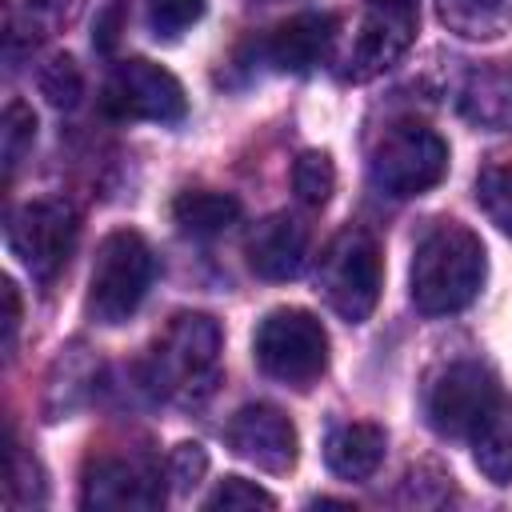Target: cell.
Returning <instances> with one entry per match:
<instances>
[{"label": "cell", "mask_w": 512, "mask_h": 512, "mask_svg": "<svg viewBox=\"0 0 512 512\" xmlns=\"http://www.w3.org/2000/svg\"><path fill=\"white\" fill-rule=\"evenodd\" d=\"M332 44H336V20L328 12H300L280 28H272V36L264 40V56L276 72L308 76L316 64L328 60Z\"/></svg>", "instance_id": "cell-13"}, {"label": "cell", "mask_w": 512, "mask_h": 512, "mask_svg": "<svg viewBox=\"0 0 512 512\" xmlns=\"http://www.w3.org/2000/svg\"><path fill=\"white\" fill-rule=\"evenodd\" d=\"M392 4H416V0H392Z\"/></svg>", "instance_id": "cell-29"}, {"label": "cell", "mask_w": 512, "mask_h": 512, "mask_svg": "<svg viewBox=\"0 0 512 512\" xmlns=\"http://www.w3.org/2000/svg\"><path fill=\"white\" fill-rule=\"evenodd\" d=\"M204 508L212 512H236V508H276V496L264 492L260 484L244 480V476H224L208 496H204Z\"/></svg>", "instance_id": "cell-25"}, {"label": "cell", "mask_w": 512, "mask_h": 512, "mask_svg": "<svg viewBox=\"0 0 512 512\" xmlns=\"http://www.w3.org/2000/svg\"><path fill=\"white\" fill-rule=\"evenodd\" d=\"M208 0H148V28L156 40H176L204 16Z\"/></svg>", "instance_id": "cell-24"}, {"label": "cell", "mask_w": 512, "mask_h": 512, "mask_svg": "<svg viewBox=\"0 0 512 512\" xmlns=\"http://www.w3.org/2000/svg\"><path fill=\"white\" fill-rule=\"evenodd\" d=\"M496 400H500L496 376L476 360H456L432 376L424 392V416L436 436L464 440L480 428V420L492 412Z\"/></svg>", "instance_id": "cell-8"}, {"label": "cell", "mask_w": 512, "mask_h": 512, "mask_svg": "<svg viewBox=\"0 0 512 512\" xmlns=\"http://www.w3.org/2000/svg\"><path fill=\"white\" fill-rule=\"evenodd\" d=\"M40 4H44V8H52V16H56V20H68V16L76 12V4H80V0H40Z\"/></svg>", "instance_id": "cell-28"}, {"label": "cell", "mask_w": 512, "mask_h": 512, "mask_svg": "<svg viewBox=\"0 0 512 512\" xmlns=\"http://www.w3.org/2000/svg\"><path fill=\"white\" fill-rule=\"evenodd\" d=\"M448 172V144L420 120L388 124L368 148V180L376 192L408 200L436 188Z\"/></svg>", "instance_id": "cell-3"}, {"label": "cell", "mask_w": 512, "mask_h": 512, "mask_svg": "<svg viewBox=\"0 0 512 512\" xmlns=\"http://www.w3.org/2000/svg\"><path fill=\"white\" fill-rule=\"evenodd\" d=\"M488 276L484 244L472 228L444 220L420 236L408 272V296L424 316H452L468 308Z\"/></svg>", "instance_id": "cell-1"}, {"label": "cell", "mask_w": 512, "mask_h": 512, "mask_svg": "<svg viewBox=\"0 0 512 512\" xmlns=\"http://www.w3.org/2000/svg\"><path fill=\"white\" fill-rule=\"evenodd\" d=\"M224 440L240 460L256 464L260 472H288L296 464V448H300L292 420L272 404H244L228 420Z\"/></svg>", "instance_id": "cell-11"}, {"label": "cell", "mask_w": 512, "mask_h": 512, "mask_svg": "<svg viewBox=\"0 0 512 512\" xmlns=\"http://www.w3.org/2000/svg\"><path fill=\"white\" fill-rule=\"evenodd\" d=\"M436 16L464 40H496L512 28V0H436Z\"/></svg>", "instance_id": "cell-19"}, {"label": "cell", "mask_w": 512, "mask_h": 512, "mask_svg": "<svg viewBox=\"0 0 512 512\" xmlns=\"http://www.w3.org/2000/svg\"><path fill=\"white\" fill-rule=\"evenodd\" d=\"M40 92L48 96L52 108H76L80 96H84V76H80L76 60L72 56H52L40 68Z\"/></svg>", "instance_id": "cell-23"}, {"label": "cell", "mask_w": 512, "mask_h": 512, "mask_svg": "<svg viewBox=\"0 0 512 512\" xmlns=\"http://www.w3.org/2000/svg\"><path fill=\"white\" fill-rule=\"evenodd\" d=\"M260 372L288 388H312L328 368V332L308 308H272L252 336Z\"/></svg>", "instance_id": "cell-6"}, {"label": "cell", "mask_w": 512, "mask_h": 512, "mask_svg": "<svg viewBox=\"0 0 512 512\" xmlns=\"http://www.w3.org/2000/svg\"><path fill=\"white\" fill-rule=\"evenodd\" d=\"M472 460L492 484H512V396H500L472 432Z\"/></svg>", "instance_id": "cell-18"}, {"label": "cell", "mask_w": 512, "mask_h": 512, "mask_svg": "<svg viewBox=\"0 0 512 512\" xmlns=\"http://www.w3.org/2000/svg\"><path fill=\"white\" fill-rule=\"evenodd\" d=\"M460 112L492 132H512V68H480L460 88Z\"/></svg>", "instance_id": "cell-16"}, {"label": "cell", "mask_w": 512, "mask_h": 512, "mask_svg": "<svg viewBox=\"0 0 512 512\" xmlns=\"http://www.w3.org/2000/svg\"><path fill=\"white\" fill-rule=\"evenodd\" d=\"M380 284H384V264L376 236L364 228L336 232L316 264V292L324 296V304L340 320L364 324L376 312Z\"/></svg>", "instance_id": "cell-5"}, {"label": "cell", "mask_w": 512, "mask_h": 512, "mask_svg": "<svg viewBox=\"0 0 512 512\" xmlns=\"http://www.w3.org/2000/svg\"><path fill=\"white\" fill-rule=\"evenodd\" d=\"M0 296H4V352H12L16 344V328H20V292L12 280L0 284Z\"/></svg>", "instance_id": "cell-27"}, {"label": "cell", "mask_w": 512, "mask_h": 512, "mask_svg": "<svg viewBox=\"0 0 512 512\" xmlns=\"http://www.w3.org/2000/svg\"><path fill=\"white\" fill-rule=\"evenodd\" d=\"M172 220L192 240H212L240 220V200L216 188H188L172 200Z\"/></svg>", "instance_id": "cell-17"}, {"label": "cell", "mask_w": 512, "mask_h": 512, "mask_svg": "<svg viewBox=\"0 0 512 512\" xmlns=\"http://www.w3.org/2000/svg\"><path fill=\"white\" fill-rule=\"evenodd\" d=\"M220 348H224V336L208 312H180L152 340L144 376L160 400L196 408L220 384Z\"/></svg>", "instance_id": "cell-2"}, {"label": "cell", "mask_w": 512, "mask_h": 512, "mask_svg": "<svg viewBox=\"0 0 512 512\" xmlns=\"http://www.w3.org/2000/svg\"><path fill=\"white\" fill-rule=\"evenodd\" d=\"M156 280V256L148 240L132 228H116L100 240L84 308L96 324H124L148 296Z\"/></svg>", "instance_id": "cell-4"}, {"label": "cell", "mask_w": 512, "mask_h": 512, "mask_svg": "<svg viewBox=\"0 0 512 512\" xmlns=\"http://www.w3.org/2000/svg\"><path fill=\"white\" fill-rule=\"evenodd\" d=\"M384 448H388V436H384L380 424L352 420V424H340V428L328 432V440H324V464L340 480H368L380 468Z\"/></svg>", "instance_id": "cell-15"}, {"label": "cell", "mask_w": 512, "mask_h": 512, "mask_svg": "<svg viewBox=\"0 0 512 512\" xmlns=\"http://www.w3.org/2000/svg\"><path fill=\"white\" fill-rule=\"evenodd\" d=\"M208 472V452L196 440H184L168 452V480L176 492H192Z\"/></svg>", "instance_id": "cell-26"}, {"label": "cell", "mask_w": 512, "mask_h": 512, "mask_svg": "<svg viewBox=\"0 0 512 512\" xmlns=\"http://www.w3.org/2000/svg\"><path fill=\"white\" fill-rule=\"evenodd\" d=\"M76 240H80V216L60 196L28 200L8 216V248L40 284H52L64 272V264L76 252Z\"/></svg>", "instance_id": "cell-7"}, {"label": "cell", "mask_w": 512, "mask_h": 512, "mask_svg": "<svg viewBox=\"0 0 512 512\" xmlns=\"http://www.w3.org/2000/svg\"><path fill=\"white\" fill-rule=\"evenodd\" d=\"M104 108L120 120L176 124V120H184L188 100H184L180 80L168 68H160L144 56H132L112 68V76L104 84Z\"/></svg>", "instance_id": "cell-9"}, {"label": "cell", "mask_w": 512, "mask_h": 512, "mask_svg": "<svg viewBox=\"0 0 512 512\" xmlns=\"http://www.w3.org/2000/svg\"><path fill=\"white\" fill-rule=\"evenodd\" d=\"M416 40V4H392V0H364V16L356 24L352 48L344 56L340 76L344 80H372L384 68H392Z\"/></svg>", "instance_id": "cell-10"}, {"label": "cell", "mask_w": 512, "mask_h": 512, "mask_svg": "<svg viewBox=\"0 0 512 512\" xmlns=\"http://www.w3.org/2000/svg\"><path fill=\"white\" fill-rule=\"evenodd\" d=\"M308 260V228L288 216V212H276L268 220H260L248 236V268L264 280H292L300 276Z\"/></svg>", "instance_id": "cell-14"}, {"label": "cell", "mask_w": 512, "mask_h": 512, "mask_svg": "<svg viewBox=\"0 0 512 512\" xmlns=\"http://www.w3.org/2000/svg\"><path fill=\"white\" fill-rule=\"evenodd\" d=\"M36 144V112L24 100H8L4 120H0V156H4V176L20 168V160Z\"/></svg>", "instance_id": "cell-21"}, {"label": "cell", "mask_w": 512, "mask_h": 512, "mask_svg": "<svg viewBox=\"0 0 512 512\" xmlns=\"http://www.w3.org/2000/svg\"><path fill=\"white\" fill-rule=\"evenodd\" d=\"M84 508H160L164 504V480L156 468L140 460L100 456L84 472L80 488Z\"/></svg>", "instance_id": "cell-12"}, {"label": "cell", "mask_w": 512, "mask_h": 512, "mask_svg": "<svg viewBox=\"0 0 512 512\" xmlns=\"http://www.w3.org/2000/svg\"><path fill=\"white\" fill-rule=\"evenodd\" d=\"M292 192L304 208H324L336 192V168H332V156L328 152H300L296 164H292Z\"/></svg>", "instance_id": "cell-20"}, {"label": "cell", "mask_w": 512, "mask_h": 512, "mask_svg": "<svg viewBox=\"0 0 512 512\" xmlns=\"http://www.w3.org/2000/svg\"><path fill=\"white\" fill-rule=\"evenodd\" d=\"M476 204L504 236H512V164H488L476 176Z\"/></svg>", "instance_id": "cell-22"}]
</instances>
